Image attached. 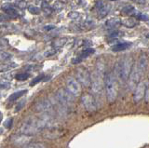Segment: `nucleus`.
Listing matches in <instances>:
<instances>
[{
	"mask_svg": "<svg viewBox=\"0 0 149 148\" xmlns=\"http://www.w3.org/2000/svg\"><path fill=\"white\" fill-rule=\"evenodd\" d=\"M49 125V117H44L39 119L35 117H29L23 123L22 127H21V132L23 133V134L32 136L40 132L42 129H44Z\"/></svg>",
	"mask_w": 149,
	"mask_h": 148,
	"instance_id": "1",
	"label": "nucleus"
},
{
	"mask_svg": "<svg viewBox=\"0 0 149 148\" xmlns=\"http://www.w3.org/2000/svg\"><path fill=\"white\" fill-rule=\"evenodd\" d=\"M104 65L101 64L100 62L97 64V68L91 75V90L92 92L96 95H100L102 93V90L104 86Z\"/></svg>",
	"mask_w": 149,
	"mask_h": 148,
	"instance_id": "2",
	"label": "nucleus"
},
{
	"mask_svg": "<svg viewBox=\"0 0 149 148\" xmlns=\"http://www.w3.org/2000/svg\"><path fill=\"white\" fill-rule=\"evenodd\" d=\"M104 89L106 93V98L109 103H113L118 97V86L116 77L113 73H109L104 78Z\"/></svg>",
	"mask_w": 149,
	"mask_h": 148,
	"instance_id": "3",
	"label": "nucleus"
},
{
	"mask_svg": "<svg viewBox=\"0 0 149 148\" xmlns=\"http://www.w3.org/2000/svg\"><path fill=\"white\" fill-rule=\"evenodd\" d=\"M132 59L130 57H125L118 66V77L122 81L126 82L129 79V76L132 70Z\"/></svg>",
	"mask_w": 149,
	"mask_h": 148,
	"instance_id": "4",
	"label": "nucleus"
},
{
	"mask_svg": "<svg viewBox=\"0 0 149 148\" xmlns=\"http://www.w3.org/2000/svg\"><path fill=\"white\" fill-rule=\"evenodd\" d=\"M76 79L78 80V82L84 87H90L91 84V76L90 74L88 72V70L84 67V66H80L77 67L76 69Z\"/></svg>",
	"mask_w": 149,
	"mask_h": 148,
	"instance_id": "5",
	"label": "nucleus"
},
{
	"mask_svg": "<svg viewBox=\"0 0 149 148\" xmlns=\"http://www.w3.org/2000/svg\"><path fill=\"white\" fill-rule=\"evenodd\" d=\"M81 84L78 82V80L74 78V77H68L66 79V90L72 93L74 97L79 96L81 93Z\"/></svg>",
	"mask_w": 149,
	"mask_h": 148,
	"instance_id": "6",
	"label": "nucleus"
},
{
	"mask_svg": "<svg viewBox=\"0 0 149 148\" xmlns=\"http://www.w3.org/2000/svg\"><path fill=\"white\" fill-rule=\"evenodd\" d=\"M148 89V82L147 81H142L140 82L135 88V90H134V95H133V101L135 103H139L140 101H142L145 97V94H146V91Z\"/></svg>",
	"mask_w": 149,
	"mask_h": 148,
	"instance_id": "7",
	"label": "nucleus"
},
{
	"mask_svg": "<svg viewBox=\"0 0 149 148\" xmlns=\"http://www.w3.org/2000/svg\"><path fill=\"white\" fill-rule=\"evenodd\" d=\"M81 101H82V104L85 107L87 111L88 112H95L97 110V104L96 101H95L94 97L92 96L90 93H85L82 98H81Z\"/></svg>",
	"mask_w": 149,
	"mask_h": 148,
	"instance_id": "8",
	"label": "nucleus"
},
{
	"mask_svg": "<svg viewBox=\"0 0 149 148\" xmlns=\"http://www.w3.org/2000/svg\"><path fill=\"white\" fill-rule=\"evenodd\" d=\"M142 76H143V73L138 69L137 65L134 68H132V73H130L129 76V86L130 90H135L136 86L140 83Z\"/></svg>",
	"mask_w": 149,
	"mask_h": 148,
	"instance_id": "9",
	"label": "nucleus"
},
{
	"mask_svg": "<svg viewBox=\"0 0 149 148\" xmlns=\"http://www.w3.org/2000/svg\"><path fill=\"white\" fill-rule=\"evenodd\" d=\"M56 96H57L59 102H61L63 104H67L72 103L74 97L72 93H70L68 90L65 89H60L57 91V93H56Z\"/></svg>",
	"mask_w": 149,
	"mask_h": 148,
	"instance_id": "10",
	"label": "nucleus"
},
{
	"mask_svg": "<svg viewBox=\"0 0 149 148\" xmlns=\"http://www.w3.org/2000/svg\"><path fill=\"white\" fill-rule=\"evenodd\" d=\"M30 141H31V137L29 135L23 134V133L12 137V143L14 144H16V145H19V146L24 145V144L29 143Z\"/></svg>",
	"mask_w": 149,
	"mask_h": 148,
	"instance_id": "11",
	"label": "nucleus"
},
{
	"mask_svg": "<svg viewBox=\"0 0 149 148\" xmlns=\"http://www.w3.org/2000/svg\"><path fill=\"white\" fill-rule=\"evenodd\" d=\"M96 8L98 9V17L100 19H102L108 14L110 10V5L105 4V3L102 1H99L96 5Z\"/></svg>",
	"mask_w": 149,
	"mask_h": 148,
	"instance_id": "12",
	"label": "nucleus"
},
{
	"mask_svg": "<svg viewBox=\"0 0 149 148\" xmlns=\"http://www.w3.org/2000/svg\"><path fill=\"white\" fill-rule=\"evenodd\" d=\"M94 52H95V49H93V48H87V49H84V50L79 54L78 57H76L74 59L72 60V63H73V64H78L79 62H82L83 59L88 58V56L92 55V54L94 53Z\"/></svg>",
	"mask_w": 149,
	"mask_h": 148,
	"instance_id": "13",
	"label": "nucleus"
},
{
	"mask_svg": "<svg viewBox=\"0 0 149 148\" xmlns=\"http://www.w3.org/2000/svg\"><path fill=\"white\" fill-rule=\"evenodd\" d=\"M51 107H52V104L48 99H44V100L39 101L35 104V110L37 112H47Z\"/></svg>",
	"mask_w": 149,
	"mask_h": 148,
	"instance_id": "14",
	"label": "nucleus"
},
{
	"mask_svg": "<svg viewBox=\"0 0 149 148\" xmlns=\"http://www.w3.org/2000/svg\"><path fill=\"white\" fill-rule=\"evenodd\" d=\"M2 9L4 10L5 12H7V15H9L10 18H18L19 17V12L14 9V7L9 4V3H7L2 6Z\"/></svg>",
	"mask_w": 149,
	"mask_h": 148,
	"instance_id": "15",
	"label": "nucleus"
},
{
	"mask_svg": "<svg viewBox=\"0 0 149 148\" xmlns=\"http://www.w3.org/2000/svg\"><path fill=\"white\" fill-rule=\"evenodd\" d=\"M121 25V20L118 18H111L105 22V27L107 29H116Z\"/></svg>",
	"mask_w": 149,
	"mask_h": 148,
	"instance_id": "16",
	"label": "nucleus"
},
{
	"mask_svg": "<svg viewBox=\"0 0 149 148\" xmlns=\"http://www.w3.org/2000/svg\"><path fill=\"white\" fill-rule=\"evenodd\" d=\"M147 63H148V58H147V55L144 53L143 55L141 56L140 59H139V62L137 63V67L138 69L140 70L142 73H144L145 69H146V66H147Z\"/></svg>",
	"mask_w": 149,
	"mask_h": 148,
	"instance_id": "17",
	"label": "nucleus"
},
{
	"mask_svg": "<svg viewBox=\"0 0 149 148\" xmlns=\"http://www.w3.org/2000/svg\"><path fill=\"white\" fill-rule=\"evenodd\" d=\"M132 44L130 43H128V42H123V43H118L115 46L112 47V50L113 51H116V52H118V51H124L126 49L129 48Z\"/></svg>",
	"mask_w": 149,
	"mask_h": 148,
	"instance_id": "18",
	"label": "nucleus"
},
{
	"mask_svg": "<svg viewBox=\"0 0 149 148\" xmlns=\"http://www.w3.org/2000/svg\"><path fill=\"white\" fill-rule=\"evenodd\" d=\"M18 64L16 62H7V63H1L0 64V73L8 72L9 70H11L13 68L17 67Z\"/></svg>",
	"mask_w": 149,
	"mask_h": 148,
	"instance_id": "19",
	"label": "nucleus"
},
{
	"mask_svg": "<svg viewBox=\"0 0 149 148\" xmlns=\"http://www.w3.org/2000/svg\"><path fill=\"white\" fill-rule=\"evenodd\" d=\"M67 37H59L57 39H55L52 43V47L54 48H63L67 43Z\"/></svg>",
	"mask_w": 149,
	"mask_h": 148,
	"instance_id": "20",
	"label": "nucleus"
},
{
	"mask_svg": "<svg viewBox=\"0 0 149 148\" xmlns=\"http://www.w3.org/2000/svg\"><path fill=\"white\" fill-rule=\"evenodd\" d=\"M137 22L135 19L132 18H126L121 20V25L125 26L127 28H133L134 26H136Z\"/></svg>",
	"mask_w": 149,
	"mask_h": 148,
	"instance_id": "21",
	"label": "nucleus"
},
{
	"mask_svg": "<svg viewBox=\"0 0 149 148\" xmlns=\"http://www.w3.org/2000/svg\"><path fill=\"white\" fill-rule=\"evenodd\" d=\"M26 92H27V90H20V91H17V92L12 93V94L9 97V102H14V101L18 100L19 98L23 97V95L25 94Z\"/></svg>",
	"mask_w": 149,
	"mask_h": 148,
	"instance_id": "22",
	"label": "nucleus"
},
{
	"mask_svg": "<svg viewBox=\"0 0 149 148\" xmlns=\"http://www.w3.org/2000/svg\"><path fill=\"white\" fill-rule=\"evenodd\" d=\"M41 9L43 10L46 14H48V15L51 14L52 11H53V8L49 4L47 1H42V3H41Z\"/></svg>",
	"mask_w": 149,
	"mask_h": 148,
	"instance_id": "23",
	"label": "nucleus"
},
{
	"mask_svg": "<svg viewBox=\"0 0 149 148\" xmlns=\"http://www.w3.org/2000/svg\"><path fill=\"white\" fill-rule=\"evenodd\" d=\"M122 12L124 14H127V15H134L136 13V9H134V7L132 6H126L122 9Z\"/></svg>",
	"mask_w": 149,
	"mask_h": 148,
	"instance_id": "24",
	"label": "nucleus"
},
{
	"mask_svg": "<svg viewBox=\"0 0 149 148\" xmlns=\"http://www.w3.org/2000/svg\"><path fill=\"white\" fill-rule=\"evenodd\" d=\"M27 9H28V11H29L31 14H33V15H38V14L40 13V9L37 8V6L29 5L27 7Z\"/></svg>",
	"mask_w": 149,
	"mask_h": 148,
	"instance_id": "25",
	"label": "nucleus"
},
{
	"mask_svg": "<svg viewBox=\"0 0 149 148\" xmlns=\"http://www.w3.org/2000/svg\"><path fill=\"white\" fill-rule=\"evenodd\" d=\"M10 58H11V54H9V52L4 50H0V62L8 61Z\"/></svg>",
	"mask_w": 149,
	"mask_h": 148,
	"instance_id": "26",
	"label": "nucleus"
},
{
	"mask_svg": "<svg viewBox=\"0 0 149 148\" xmlns=\"http://www.w3.org/2000/svg\"><path fill=\"white\" fill-rule=\"evenodd\" d=\"M134 16H135V18L139 21H144V22H147V21H149V17L142 12L136 11V13L134 14Z\"/></svg>",
	"mask_w": 149,
	"mask_h": 148,
	"instance_id": "27",
	"label": "nucleus"
},
{
	"mask_svg": "<svg viewBox=\"0 0 149 148\" xmlns=\"http://www.w3.org/2000/svg\"><path fill=\"white\" fill-rule=\"evenodd\" d=\"M29 76L30 75L28 73H20L15 76V78L19 81H25L26 79L29 78Z\"/></svg>",
	"mask_w": 149,
	"mask_h": 148,
	"instance_id": "28",
	"label": "nucleus"
},
{
	"mask_svg": "<svg viewBox=\"0 0 149 148\" xmlns=\"http://www.w3.org/2000/svg\"><path fill=\"white\" fill-rule=\"evenodd\" d=\"M52 8H53V9H55V10H62L63 8H65V3H63V1H61V0H59V1L54 2Z\"/></svg>",
	"mask_w": 149,
	"mask_h": 148,
	"instance_id": "29",
	"label": "nucleus"
},
{
	"mask_svg": "<svg viewBox=\"0 0 149 148\" xmlns=\"http://www.w3.org/2000/svg\"><path fill=\"white\" fill-rule=\"evenodd\" d=\"M43 78H44V75H43V74H41V75L37 76V77H35L34 79H32L31 83H30V86L33 87L35 85H37V83H39L40 81H42V79H43Z\"/></svg>",
	"mask_w": 149,
	"mask_h": 148,
	"instance_id": "30",
	"label": "nucleus"
},
{
	"mask_svg": "<svg viewBox=\"0 0 149 148\" xmlns=\"http://www.w3.org/2000/svg\"><path fill=\"white\" fill-rule=\"evenodd\" d=\"M16 5L20 9H25L27 8V2L25 0H19V1L16 3Z\"/></svg>",
	"mask_w": 149,
	"mask_h": 148,
	"instance_id": "31",
	"label": "nucleus"
},
{
	"mask_svg": "<svg viewBox=\"0 0 149 148\" xmlns=\"http://www.w3.org/2000/svg\"><path fill=\"white\" fill-rule=\"evenodd\" d=\"M25 148H46V146L43 143H29Z\"/></svg>",
	"mask_w": 149,
	"mask_h": 148,
	"instance_id": "32",
	"label": "nucleus"
},
{
	"mask_svg": "<svg viewBox=\"0 0 149 148\" xmlns=\"http://www.w3.org/2000/svg\"><path fill=\"white\" fill-rule=\"evenodd\" d=\"M56 52H57V48H53L52 49H48V50H46L44 52V56L45 57H51V56L56 54Z\"/></svg>",
	"mask_w": 149,
	"mask_h": 148,
	"instance_id": "33",
	"label": "nucleus"
},
{
	"mask_svg": "<svg viewBox=\"0 0 149 148\" xmlns=\"http://www.w3.org/2000/svg\"><path fill=\"white\" fill-rule=\"evenodd\" d=\"M80 17V13L77 11H71L68 14V18L72 19V20H76Z\"/></svg>",
	"mask_w": 149,
	"mask_h": 148,
	"instance_id": "34",
	"label": "nucleus"
},
{
	"mask_svg": "<svg viewBox=\"0 0 149 148\" xmlns=\"http://www.w3.org/2000/svg\"><path fill=\"white\" fill-rule=\"evenodd\" d=\"M12 123H13V119L10 117L4 122V127L6 129H10L12 127Z\"/></svg>",
	"mask_w": 149,
	"mask_h": 148,
	"instance_id": "35",
	"label": "nucleus"
},
{
	"mask_svg": "<svg viewBox=\"0 0 149 148\" xmlns=\"http://www.w3.org/2000/svg\"><path fill=\"white\" fill-rule=\"evenodd\" d=\"M24 104H25V100H23V101H22V102H20V103L16 105L15 113H18V112H19V111L21 110V109H22V108L24 106Z\"/></svg>",
	"mask_w": 149,
	"mask_h": 148,
	"instance_id": "36",
	"label": "nucleus"
},
{
	"mask_svg": "<svg viewBox=\"0 0 149 148\" xmlns=\"http://www.w3.org/2000/svg\"><path fill=\"white\" fill-rule=\"evenodd\" d=\"M9 46V41L5 38H0V48H7Z\"/></svg>",
	"mask_w": 149,
	"mask_h": 148,
	"instance_id": "37",
	"label": "nucleus"
},
{
	"mask_svg": "<svg viewBox=\"0 0 149 148\" xmlns=\"http://www.w3.org/2000/svg\"><path fill=\"white\" fill-rule=\"evenodd\" d=\"M10 17L9 15H6V14H3V13H0V22H6L8 21Z\"/></svg>",
	"mask_w": 149,
	"mask_h": 148,
	"instance_id": "38",
	"label": "nucleus"
},
{
	"mask_svg": "<svg viewBox=\"0 0 149 148\" xmlns=\"http://www.w3.org/2000/svg\"><path fill=\"white\" fill-rule=\"evenodd\" d=\"M54 28H55L54 25H51V24H49V25H46V26H44V30H45V31H49V30L54 29Z\"/></svg>",
	"mask_w": 149,
	"mask_h": 148,
	"instance_id": "39",
	"label": "nucleus"
},
{
	"mask_svg": "<svg viewBox=\"0 0 149 148\" xmlns=\"http://www.w3.org/2000/svg\"><path fill=\"white\" fill-rule=\"evenodd\" d=\"M145 100H146L147 102L149 101V89H147L146 94H145Z\"/></svg>",
	"mask_w": 149,
	"mask_h": 148,
	"instance_id": "40",
	"label": "nucleus"
},
{
	"mask_svg": "<svg viewBox=\"0 0 149 148\" xmlns=\"http://www.w3.org/2000/svg\"><path fill=\"white\" fill-rule=\"evenodd\" d=\"M2 119H3V114L1 112H0V122L2 121Z\"/></svg>",
	"mask_w": 149,
	"mask_h": 148,
	"instance_id": "41",
	"label": "nucleus"
},
{
	"mask_svg": "<svg viewBox=\"0 0 149 148\" xmlns=\"http://www.w3.org/2000/svg\"><path fill=\"white\" fill-rule=\"evenodd\" d=\"M138 2H144V0H136Z\"/></svg>",
	"mask_w": 149,
	"mask_h": 148,
	"instance_id": "42",
	"label": "nucleus"
},
{
	"mask_svg": "<svg viewBox=\"0 0 149 148\" xmlns=\"http://www.w3.org/2000/svg\"><path fill=\"white\" fill-rule=\"evenodd\" d=\"M110 1H116V0H110Z\"/></svg>",
	"mask_w": 149,
	"mask_h": 148,
	"instance_id": "43",
	"label": "nucleus"
}]
</instances>
